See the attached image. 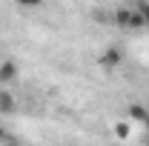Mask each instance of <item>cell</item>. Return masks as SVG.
Segmentation results:
<instances>
[{"mask_svg":"<svg viewBox=\"0 0 149 146\" xmlns=\"http://www.w3.org/2000/svg\"><path fill=\"white\" fill-rule=\"evenodd\" d=\"M120 57H123V52H120L118 46H112L106 55H100V57H97V63H100L103 69H115V66L120 63Z\"/></svg>","mask_w":149,"mask_h":146,"instance_id":"cell-1","label":"cell"},{"mask_svg":"<svg viewBox=\"0 0 149 146\" xmlns=\"http://www.w3.org/2000/svg\"><path fill=\"white\" fill-rule=\"evenodd\" d=\"M15 3H17V6H23V9H37L43 0H15Z\"/></svg>","mask_w":149,"mask_h":146,"instance_id":"cell-7","label":"cell"},{"mask_svg":"<svg viewBox=\"0 0 149 146\" xmlns=\"http://www.w3.org/2000/svg\"><path fill=\"white\" fill-rule=\"evenodd\" d=\"M143 146H149V117H146V123H143Z\"/></svg>","mask_w":149,"mask_h":146,"instance_id":"cell-9","label":"cell"},{"mask_svg":"<svg viewBox=\"0 0 149 146\" xmlns=\"http://www.w3.org/2000/svg\"><path fill=\"white\" fill-rule=\"evenodd\" d=\"M6 143V132H3V126H0V146Z\"/></svg>","mask_w":149,"mask_h":146,"instance_id":"cell-10","label":"cell"},{"mask_svg":"<svg viewBox=\"0 0 149 146\" xmlns=\"http://www.w3.org/2000/svg\"><path fill=\"white\" fill-rule=\"evenodd\" d=\"M15 80H17V66H15L12 60H3V63H0V83L9 86V83H15Z\"/></svg>","mask_w":149,"mask_h":146,"instance_id":"cell-2","label":"cell"},{"mask_svg":"<svg viewBox=\"0 0 149 146\" xmlns=\"http://www.w3.org/2000/svg\"><path fill=\"white\" fill-rule=\"evenodd\" d=\"M132 17H135V12H129V9H118V26L132 29Z\"/></svg>","mask_w":149,"mask_h":146,"instance_id":"cell-4","label":"cell"},{"mask_svg":"<svg viewBox=\"0 0 149 146\" xmlns=\"http://www.w3.org/2000/svg\"><path fill=\"white\" fill-rule=\"evenodd\" d=\"M115 138L126 140V138H129V126H126V123H115Z\"/></svg>","mask_w":149,"mask_h":146,"instance_id":"cell-6","label":"cell"},{"mask_svg":"<svg viewBox=\"0 0 149 146\" xmlns=\"http://www.w3.org/2000/svg\"><path fill=\"white\" fill-rule=\"evenodd\" d=\"M129 117H132V120H138V123L143 126V123H146V117H149V109H143V106H138V103H135V106H129Z\"/></svg>","mask_w":149,"mask_h":146,"instance_id":"cell-3","label":"cell"},{"mask_svg":"<svg viewBox=\"0 0 149 146\" xmlns=\"http://www.w3.org/2000/svg\"><path fill=\"white\" fill-rule=\"evenodd\" d=\"M0 112H15V97L9 92H0Z\"/></svg>","mask_w":149,"mask_h":146,"instance_id":"cell-5","label":"cell"},{"mask_svg":"<svg viewBox=\"0 0 149 146\" xmlns=\"http://www.w3.org/2000/svg\"><path fill=\"white\" fill-rule=\"evenodd\" d=\"M138 12H141V17H143V26H149V3H141Z\"/></svg>","mask_w":149,"mask_h":146,"instance_id":"cell-8","label":"cell"}]
</instances>
